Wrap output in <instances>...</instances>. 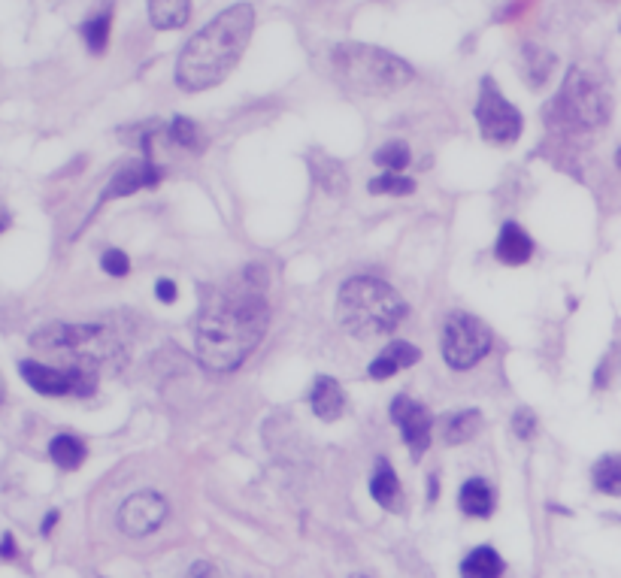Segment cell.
<instances>
[{
    "mask_svg": "<svg viewBox=\"0 0 621 578\" xmlns=\"http://www.w3.org/2000/svg\"><path fill=\"white\" fill-rule=\"evenodd\" d=\"M419 358H422V352L416 349V345H409V342H403V339H394V342H388L385 345V352H379L376 355V361L370 364V376L373 379H391V376H397L400 370H406V367H412V364H419Z\"/></svg>",
    "mask_w": 621,
    "mask_h": 578,
    "instance_id": "obj_14",
    "label": "cell"
},
{
    "mask_svg": "<svg viewBox=\"0 0 621 578\" xmlns=\"http://www.w3.org/2000/svg\"><path fill=\"white\" fill-rule=\"evenodd\" d=\"M525 58H528V67H525L528 73H525V79H528V85L540 88V85L549 79V70H552L555 58H552L549 52L537 49V46H528V49H525Z\"/></svg>",
    "mask_w": 621,
    "mask_h": 578,
    "instance_id": "obj_26",
    "label": "cell"
},
{
    "mask_svg": "<svg viewBox=\"0 0 621 578\" xmlns=\"http://www.w3.org/2000/svg\"><path fill=\"white\" fill-rule=\"evenodd\" d=\"M110 28H113V10L110 7L82 25V40H85V46H88L91 55H103V52H107V46H110Z\"/></svg>",
    "mask_w": 621,
    "mask_h": 578,
    "instance_id": "obj_24",
    "label": "cell"
},
{
    "mask_svg": "<svg viewBox=\"0 0 621 578\" xmlns=\"http://www.w3.org/2000/svg\"><path fill=\"white\" fill-rule=\"evenodd\" d=\"M370 494H373V500H376L382 509H391V512H400V509H403V488H400V479H397L394 467L388 464L385 457L376 460V470H373V479H370Z\"/></svg>",
    "mask_w": 621,
    "mask_h": 578,
    "instance_id": "obj_16",
    "label": "cell"
},
{
    "mask_svg": "<svg viewBox=\"0 0 621 578\" xmlns=\"http://www.w3.org/2000/svg\"><path fill=\"white\" fill-rule=\"evenodd\" d=\"M309 403H313V412L322 421H337L346 409V394L343 385L331 376H319L313 382V391H309Z\"/></svg>",
    "mask_w": 621,
    "mask_h": 578,
    "instance_id": "obj_15",
    "label": "cell"
},
{
    "mask_svg": "<svg viewBox=\"0 0 621 578\" xmlns=\"http://www.w3.org/2000/svg\"><path fill=\"white\" fill-rule=\"evenodd\" d=\"M615 164H618V170H621V149L615 152Z\"/></svg>",
    "mask_w": 621,
    "mask_h": 578,
    "instance_id": "obj_35",
    "label": "cell"
},
{
    "mask_svg": "<svg viewBox=\"0 0 621 578\" xmlns=\"http://www.w3.org/2000/svg\"><path fill=\"white\" fill-rule=\"evenodd\" d=\"M100 267L107 270L110 276H128L131 261H128L125 252H119V249H107V252H103V258H100Z\"/></svg>",
    "mask_w": 621,
    "mask_h": 578,
    "instance_id": "obj_29",
    "label": "cell"
},
{
    "mask_svg": "<svg viewBox=\"0 0 621 578\" xmlns=\"http://www.w3.org/2000/svg\"><path fill=\"white\" fill-rule=\"evenodd\" d=\"M155 294H158L161 303H173V300H176V285H173L170 279H161V282L155 285Z\"/></svg>",
    "mask_w": 621,
    "mask_h": 578,
    "instance_id": "obj_31",
    "label": "cell"
},
{
    "mask_svg": "<svg viewBox=\"0 0 621 578\" xmlns=\"http://www.w3.org/2000/svg\"><path fill=\"white\" fill-rule=\"evenodd\" d=\"M337 318L352 336L376 339L400 327V321L406 318V303L391 285L373 276H358L340 288Z\"/></svg>",
    "mask_w": 621,
    "mask_h": 578,
    "instance_id": "obj_3",
    "label": "cell"
},
{
    "mask_svg": "<svg viewBox=\"0 0 621 578\" xmlns=\"http://www.w3.org/2000/svg\"><path fill=\"white\" fill-rule=\"evenodd\" d=\"M416 191V182L409 176H400V173H382L370 182V194H391V197H406Z\"/></svg>",
    "mask_w": 621,
    "mask_h": 578,
    "instance_id": "obj_27",
    "label": "cell"
},
{
    "mask_svg": "<svg viewBox=\"0 0 621 578\" xmlns=\"http://www.w3.org/2000/svg\"><path fill=\"white\" fill-rule=\"evenodd\" d=\"M500 575H503V560L488 545L473 548L461 563V578H500Z\"/></svg>",
    "mask_w": 621,
    "mask_h": 578,
    "instance_id": "obj_19",
    "label": "cell"
},
{
    "mask_svg": "<svg viewBox=\"0 0 621 578\" xmlns=\"http://www.w3.org/2000/svg\"><path fill=\"white\" fill-rule=\"evenodd\" d=\"M255 28V10L249 4H234L219 13L203 31H197L179 61H176V82L185 91H206L225 82V76L240 64L249 37Z\"/></svg>",
    "mask_w": 621,
    "mask_h": 578,
    "instance_id": "obj_2",
    "label": "cell"
},
{
    "mask_svg": "<svg viewBox=\"0 0 621 578\" xmlns=\"http://www.w3.org/2000/svg\"><path fill=\"white\" fill-rule=\"evenodd\" d=\"M482 427V415L476 409H464V412H452L446 421H443V439L449 445H461V442H470Z\"/></svg>",
    "mask_w": 621,
    "mask_h": 578,
    "instance_id": "obj_23",
    "label": "cell"
},
{
    "mask_svg": "<svg viewBox=\"0 0 621 578\" xmlns=\"http://www.w3.org/2000/svg\"><path fill=\"white\" fill-rule=\"evenodd\" d=\"M591 482L600 494L621 497V454H603L591 470Z\"/></svg>",
    "mask_w": 621,
    "mask_h": 578,
    "instance_id": "obj_22",
    "label": "cell"
},
{
    "mask_svg": "<svg viewBox=\"0 0 621 578\" xmlns=\"http://www.w3.org/2000/svg\"><path fill=\"white\" fill-rule=\"evenodd\" d=\"M309 164H313V176H316V182H319L328 194H346L349 179H346V170H343L340 161H334V158L316 152L313 158H309Z\"/></svg>",
    "mask_w": 621,
    "mask_h": 578,
    "instance_id": "obj_21",
    "label": "cell"
},
{
    "mask_svg": "<svg viewBox=\"0 0 621 578\" xmlns=\"http://www.w3.org/2000/svg\"><path fill=\"white\" fill-rule=\"evenodd\" d=\"M609 91L606 85L582 67H573L561 85V94L549 106L555 125L564 131H594L609 119Z\"/></svg>",
    "mask_w": 621,
    "mask_h": 578,
    "instance_id": "obj_5",
    "label": "cell"
},
{
    "mask_svg": "<svg viewBox=\"0 0 621 578\" xmlns=\"http://www.w3.org/2000/svg\"><path fill=\"white\" fill-rule=\"evenodd\" d=\"M49 457L55 460V464L61 470H79L85 464V457H88V448L79 436L73 433H58L52 442H49Z\"/></svg>",
    "mask_w": 621,
    "mask_h": 578,
    "instance_id": "obj_18",
    "label": "cell"
},
{
    "mask_svg": "<svg viewBox=\"0 0 621 578\" xmlns=\"http://www.w3.org/2000/svg\"><path fill=\"white\" fill-rule=\"evenodd\" d=\"M185 578H216V572H213V566L210 563H197Z\"/></svg>",
    "mask_w": 621,
    "mask_h": 578,
    "instance_id": "obj_32",
    "label": "cell"
},
{
    "mask_svg": "<svg viewBox=\"0 0 621 578\" xmlns=\"http://www.w3.org/2000/svg\"><path fill=\"white\" fill-rule=\"evenodd\" d=\"M149 19L158 31H179L191 19V0H149Z\"/></svg>",
    "mask_w": 621,
    "mask_h": 578,
    "instance_id": "obj_17",
    "label": "cell"
},
{
    "mask_svg": "<svg viewBox=\"0 0 621 578\" xmlns=\"http://www.w3.org/2000/svg\"><path fill=\"white\" fill-rule=\"evenodd\" d=\"M55 518H58V515L52 512V515H49V518L43 521V533H49V530H52V524H55Z\"/></svg>",
    "mask_w": 621,
    "mask_h": 578,
    "instance_id": "obj_34",
    "label": "cell"
},
{
    "mask_svg": "<svg viewBox=\"0 0 621 578\" xmlns=\"http://www.w3.org/2000/svg\"><path fill=\"white\" fill-rule=\"evenodd\" d=\"M461 509L470 518H488L494 512V491L485 479H470L461 488Z\"/></svg>",
    "mask_w": 621,
    "mask_h": 578,
    "instance_id": "obj_20",
    "label": "cell"
},
{
    "mask_svg": "<svg viewBox=\"0 0 621 578\" xmlns=\"http://www.w3.org/2000/svg\"><path fill=\"white\" fill-rule=\"evenodd\" d=\"M158 182H161V167L152 164L149 158H143V161H134V164H128L125 170H119L113 176V182L107 185V191H103V200L128 197V194H134L140 188H152Z\"/></svg>",
    "mask_w": 621,
    "mask_h": 578,
    "instance_id": "obj_12",
    "label": "cell"
},
{
    "mask_svg": "<svg viewBox=\"0 0 621 578\" xmlns=\"http://www.w3.org/2000/svg\"><path fill=\"white\" fill-rule=\"evenodd\" d=\"M13 224V218H10V212L4 209V206H0V234H4V230Z\"/></svg>",
    "mask_w": 621,
    "mask_h": 578,
    "instance_id": "obj_33",
    "label": "cell"
},
{
    "mask_svg": "<svg viewBox=\"0 0 621 578\" xmlns=\"http://www.w3.org/2000/svg\"><path fill=\"white\" fill-rule=\"evenodd\" d=\"M376 167H382L385 173H400L409 164V146L406 143H385L376 155H373Z\"/></svg>",
    "mask_w": 621,
    "mask_h": 578,
    "instance_id": "obj_28",
    "label": "cell"
},
{
    "mask_svg": "<svg viewBox=\"0 0 621 578\" xmlns=\"http://www.w3.org/2000/svg\"><path fill=\"white\" fill-rule=\"evenodd\" d=\"M512 427H515V433H519L522 439H531V433H534L537 421H534V415H531L528 409H519V412H515V421H512Z\"/></svg>",
    "mask_w": 621,
    "mask_h": 578,
    "instance_id": "obj_30",
    "label": "cell"
},
{
    "mask_svg": "<svg viewBox=\"0 0 621 578\" xmlns=\"http://www.w3.org/2000/svg\"><path fill=\"white\" fill-rule=\"evenodd\" d=\"M270 309L264 300L261 267L252 264L240 282L206 291L197 315V358L219 373L237 370L264 339Z\"/></svg>",
    "mask_w": 621,
    "mask_h": 578,
    "instance_id": "obj_1",
    "label": "cell"
},
{
    "mask_svg": "<svg viewBox=\"0 0 621 578\" xmlns=\"http://www.w3.org/2000/svg\"><path fill=\"white\" fill-rule=\"evenodd\" d=\"M167 137L176 143V146H182V149H188V152H200L203 146H206V137H203V131L191 122V119H173L170 122V128H167Z\"/></svg>",
    "mask_w": 621,
    "mask_h": 578,
    "instance_id": "obj_25",
    "label": "cell"
},
{
    "mask_svg": "<svg viewBox=\"0 0 621 578\" xmlns=\"http://www.w3.org/2000/svg\"><path fill=\"white\" fill-rule=\"evenodd\" d=\"M34 342L40 349H52V352H70L76 355L79 367H91L94 364H107V361H119V339L103 330L97 324H52L46 330H40L34 336Z\"/></svg>",
    "mask_w": 621,
    "mask_h": 578,
    "instance_id": "obj_6",
    "label": "cell"
},
{
    "mask_svg": "<svg viewBox=\"0 0 621 578\" xmlns=\"http://www.w3.org/2000/svg\"><path fill=\"white\" fill-rule=\"evenodd\" d=\"M164 518H167V500L155 491H137L119 509V527L128 536H149L164 524Z\"/></svg>",
    "mask_w": 621,
    "mask_h": 578,
    "instance_id": "obj_9",
    "label": "cell"
},
{
    "mask_svg": "<svg viewBox=\"0 0 621 578\" xmlns=\"http://www.w3.org/2000/svg\"><path fill=\"white\" fill-rule=\"evenodd\" d=\"M391 421L400 427V433H403L406 445L412 448V454L422 457L428 451V445H431V412L422 403H416V400L406 397V394L394 397V403H391Z\"/></svg>",
    "mask_w": 621,
    "mask_h": 578,
    "instance_id": "obj_10",
    "label": "cell"
},
{
    "mask_svg": "<svg viewBox=\"0 0 621 578\" xmlns=\"http://www.w3.org/2000/svg\"><path fill=\"white\" fill-rule=\"evenodd\" d=\"M334 79L355 97H385L412 82V67L376 46L346 43L331 52Z\"/></svg>",
    "mask_w": 621,
    "mask_h": 578,
    "instance_id": "obj_4",
    "label": "cell"
},
{
    "mask_svg": "<svg viewBox=\"0 0 621 578\" xmlns=\"http://www.w3.org/2000/svg\"><path fill=\"white\" fill-rule=\"evenodd\" d=\"M22 379L37 391V394H46V397H67L73 394L76 397V370H55V367H46V364H37V361H22Z\"/></svg>",
    "mask_w": 621,
    "mask_h": 578,
    "instance_id": "obj_11",
    "label": "cell"
},
{
    "mask_svg": "<svg viewBox=\"0 0 621 578\" xmlns=\"http://www.w3.org/2000/svg\"><path fill=\"white\" fill-rule=\"evenodd\" d=\"M494 255H497V261L506 264V267H522V264H528L531 255H534V240H531L515 221H506V224L500 227V237H497Z\"/></svg>",
    "mask_w": 621,
    "mask_h": 578,
    "instance_id": "obj_13",
    "label": "cell"
},
{
    "mask_svg": "<svg viewBox=\"0 0 621 578\" xmlns=\"http://www.w3.org/2000/svg\"><path fill=\"white\" fill-rule=\"evenodd\" d=\"M476 125L482 140L509 146L522 137V112L515 109L494 85V79L482 82L479 100H476Z\"/></svg>",
    "mask_w": 621,
    "mask_h": 578,
    "instance_id": "obj_8",
    "label": "cell"
},
{
    "mask_svg": "<svg viewBox=\"0 0 621 578\" xmlns=\"http://www.w3.org/2000/svg\"><path fill=\"white\" fill-rule=\"evenodd\" d=\"M491 330L467 315V312H452L443 327V358L452 370H473L488 352H491Z\"/></svg>",
    "mask_w": 621,
    "mask_h": 578,
    "instance_id": "obj_7",
    "label": "cell"
}]
</instances>
